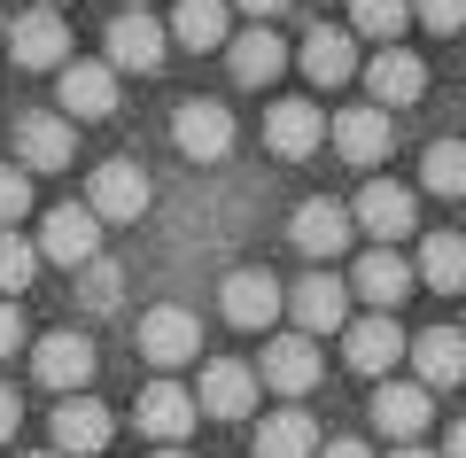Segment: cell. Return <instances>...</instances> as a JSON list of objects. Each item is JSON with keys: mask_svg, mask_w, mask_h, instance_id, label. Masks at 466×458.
Wrapping results in <instances>:
<instances>
[{"mask_svg": "<svg viewBox=\"0 0 466 458\" xmlns=\"http://www.w3.org/2000/svg\"><path fill=\"white\" fill-rule=\"evenodd\" d=\"M233 8H249V16H257V24H265V16H280L288 0H233Z\"/></svg>", "mask_w": 466, "mask_h": 458, "instance_id": "obj_39", "label": "cell"}, {"mask_svg": "<svg viewBox=\"0 0 466 458\" xmlns=\"http://www.w3.org/2000/svg\"><path fill=\"white\" fill-rule=\"evenodd\" d=\"M428 420H435V396L420 389V381H381V389H373V427H381L397 451L428 435Z\"/></svg>", "mask_w": 466, "mask_h": 458, "instance_id": "obj_13", "label": "cell"}, {"mask_svg": "<svg viewBox=\"0 0 466 458\" xmlns=\"http://www.w3.org/2000/svg\"><path fill=\"white\" fill-rule=\"evenodd\" d=\"M164 55H171V32L148 16V8H125V16L109 24V70H164Z\"/></svg>", "mask_w": 466, "mask_h": 458, "instance_id": "obj_9", "label": "cell"}, {"mask_svg": "<svg viewBox=\"0 0 466 458\" xmlns=\"http://www.w3.org/2000/svg\"><path fill=\"white\" fill-rule=\"evenodd\" d=\"M195 389H179V381H148L140 389V435L156 443V451H179L187 435H195Z\"/></svg>", "mask_w": 466, "mask_h": 458, "instance_id": "obj_5", "label": "cell"}, {"mask_svg": "<svg viewBox=\"0 0 466 458\" xmlns=\"http://www.w3.org/2000/svg\"><path fill=\"white\" fill-rule=\"evenodd\" d=\"M156 458H187V451H156Z\"/></svg>", "mask_w": 466, "mask_h": 458, "instance_id": "obj_44", "label": "cell"}, {"mask_svg": "<svg viewBox=\"0 0 466 458\" xmlns=\"http://www.w3.org/2000/svg\"><path fill=\"white\" fill-rule=\"evenodd\" d=\"M443 458H466V420L451 427V443H443Z\"/></svg>", "mask_w": 466, "mask_h": 458, "instance_id": "obj_40", "label": "cell"}, {"mask_svg": "<svg viewBox=\"0 0 466 458\" xmlns=\"http://www.w3.org/2000/svg\"><path fill=\"white\" fill-rule=\"evenodd\" d=\"M171 140H179L187 164H218V156L233 148V109H226V101H179Z\"/></svg>", "mask_w": 466, "mask_h": 458, "instance_id": "obj_8", "label": "cell"}, {"mask_svg": "<svg viewBox=\"0 0 466 458\" xmlns=\"http://www.w3.org/2000/svg\"><path fill=\"white\" fill-rule=\"evenodd\" d=\"M311 381H319V350H311V334H272V342H265V389L303 396Z\"/></svg>", "mask_w": 466, "mask_h": 458, "instance_id": "obj_24", "label": "cell"}, {"mask_svg": "<svg viewBox=\"0 0 466 458\" xmlns=\"http://www.w3.org/2000/svg\"><path fill=\"white\" fill-rule=\"evenodd\" d=\"M179 47H233V0H179L171 8V24H164Z\"/></svg>", "mask_w": 466, "mask_h": 458, "instance_id": "obj_23", "label": "cell"}, {"mask_svg": "<svg viewBox=\"0 0 466 458\" xmlns=\"http://www.w3.org/2000/svg\"><path fill=\"white\" fill-rule=\"evenodd\" d=\"M412 16L428 32H466V0H412Z\"/></svg>", "mask_w": 466, "mask_h": 458, "instance_id": "obj_35", "label": "cell"}, {"mask_svg": "<svg viewBox=\"0 0 466 458\" xmlns=\"http://www.w3.org/2000/svg\"><path fill=\"white\" fill-rule=\"evenodd\" d=\"M420 288H443V295H459L466 288V233H428L420 241Z\"/></svg>", "mask_w": 466, "mask_h": 458, "instance_id": "obj_28", "label": "cell"}, {"mask_svg": "<svg viewBox=\"0 0 466 458\" xmlns=\"http://www.w3.org/2000/svg\"><path fill=\"white\" fill-rule=\"evenodd\" d=\"M55 101H63L70 125H94V117L116 109V70H109V63H78V55H70V63L55 70Z\"/></svg>", "mask_w": 466, "mask_h": 458, "instance_id": "obj_7", "label": "cell"}, {"mask_svg": "<svg viewBox=\"0 0 466 458\" xmlns=\"http://www.w3.org/2000/svg\"><path fill=\"white\" fill-rule=\"evenodd\" d=\"M412 24V0H350V39H397Z\"/></svg>", "mask_w": 466, "mask_h": 458, "instance_id": "obj_30", "label": "cell"}, {"mask_svg": "<svg viewBox=\"0 0 466 458\" xmlns=\"http://www.w3.org/2000/svg\"><path fill=\"white\" fill-rule=\"evenodd\" d=\"M350 288L366 295L373 311H397L404 295L420 288V272H412V264L397 257V249H366V257H358V272H350Z\"/></svg>", "mask_w": 466, "mask_h": 458, "instance_id": "obj_20", "label": "cell"}, {"mask_svg": "<svg viewBox=\"0 0 466 458\" xmlns=\"http://www.w3.org/2000/svg\"><path fill=\"white\" fill-rule=\"evenodd\" d=\"M257 458H319V420L311 412H272L257 427Z\"/></svg>", "mask_w": 466, "mask_h": 458, "instance_id": "obj_29", "label": "cell"}, {"mask_svg": "<svg viewBox=\"0 0 466 458\" xmlns=\"http://www.w3.org/2000/svg\"><path fill=\"white\" fill-rule=\"evenodd\" d=\"M39 8H55V0H39Z\"/></svg>", "mask_w": 466, "mask_h": 458, "instance_id": "obj_46", "label": "cell"}, {"mask_svg": "<svg viewBox=\"0 0 466 458\" xmlns=\"http://www.w3.org/2000/svg\"><path fill=\"white\" fill-rule=\"evenodd\" d=\"M140 358L156 365V373H179V365H195L202 358V327H195V311H179V303H156L148 319H140Z\"/></svg>", "mask_w": 466, "mask_h": 458, "instance_id": "obj_3", "label": "cell"}, {"mask_svg": "<svg viewBox=\"0 0 466 458\" xmlns=\"http://www.w3.org/2000/svg\"><path fill=\"white\" fill-rule=\"evenodd\" d=\"M350 226H366L381 249H397L404 233L420 226V202H412V187H397V179H373L366 195L350 202Z\"/></svg>", "mask_w": 466, "mask_h": 458, "instance_id": "obj_6", "label": "cell"}, {"mask_svg": "<svg viewBox=\"0 0 466 458\" xmlns=\"http://www.w3.org/2000/svg\"><path fill=\"white\" fill-rule=\"evenodd\" d=\"M8 140H16L8 164H24V171H63L70 156H78V125H70L63 109H24Z\"/></svg>", "mask_w": 466, "mask_h": 458, "instance_id": "obj_2", "label": "cell"}, {"mask_svg": "<svg viewBox=\"0 0 466 458\" xmlns=\"http://www.w3.org/2000/svg\"><path fill=\"white\" fill-rule=\"evenodd\" d=\"M404 350H412V334H404V327H397V319H389V311H373V319H358V327L342 334V358L358 365V373H373V381H381L389 365L404 358Z\"/></svg>", "mask_w": 466, "mask_h": 458, "instance_id": "obj_18", "label": "cell"}, {"mask_svg": "<svg viewBox=\"0 0 466 458\" xmlns=\"http://www.w3.org/2000/svg\"><path fill=\"white\" fill-rule=\"evenodd\" d=\"M32 272H39V241H24L16 226L0 233V303H16L24 288H32Z\"/></svg>", "mask_w": 466, "mask_h": 458, "instance_id": "obj_31", "label": "cell"}, {"mask_svg": "<svg viewBox=\"0 0 466 458\" xmlns=\"http://www.w3.org/2000/svg\"><path fill=\"white\" fill-rule=\"evenodd\" d=\"M24 218H32V171L0 164V233H8V226H24Z\"/></svg>", "mask_w": 466, "mask_h": 458, "instance_id": "obj_34", "label": "cell"}, {"mask_svg": "<svg viewBox=\"0 0 466 458\" xmlns=\"http://www.w3.org/2000/svg\"><path fill=\"white\" fill-rule=\"evenodd\" d=\"M32 373H39V389H55V396H86V381H94V342H86V334H39Z\"/></svg>", "mask_w": 466, "mask_h": 458, "instance_id": "obj_11", "label": "cell"}, {"mask_svg": "<svg viewBox=\"0 0 466 458\" xmlns=\"http://www.w3.org/2000/svg\"><path fill=\"white\" fill-rule=\"evenodd\" d=\"M125 8H148V0H125Z\"/></svg>", "mask_w": 466, "mask_h": 458, "instance_id": "obj_45", "label": "cell"}, {"mask_svg": "<svg viewBox=\"0 0 466 458\" xmlns=\"http://www.w3.org/2000/svg\"><path fill=\"white\" fill-rule=\"evenodd\" d=\"M39 257H47V264H70V272H86V264L101 257V218L86 210V202L47 210V226H39Z\"/></svg>", "mask_w": 466, "mask_h": 458, "instance_id": "obj_4", "label": "cell"}, {"mask_svg": "<svg viewBox=\"0 0 466 458\" xmlns=\"http://www.w3.org/2000/svg\"><path fill=\"white\" fill-rule=\"evenodd\" d=\"M32 458H63V451H32Z\"/></svg>", "mask_w": 466, "mask_h": 458, "instance_id": "obj_43", "label": "cell"}, {"mask_svg": "<svg viewBox=\"0 0 466 458\" xmlns=\"http://www.w3.org/2000/svg\"><path fill=\"white\" fill-rule=\"evenodd\" d=\"M195 412H210V420H249L257 412V373L241 358H210L195 381Z\"/></svg>", "mask_w": 466, "mask_h": 458, "instance_id": "obj_10", "label": "cell"}, {"mask_svg": "<svg viewBox=\"0 0 466 458\" xmlns=\"http://www.w3.org/2000/svg\"><path fill=\"white\" fill-rule=\"evenodd\" d=\"M8 350H24V311L16 303H0V358H8Z\"/></svg>", "mask_w": 466, "mask_h": 458, "instance_id": "obj_36", "label": "cell"}, {"mask_svg": "<svg viewBox=\"0 0 466 458\" xmlns=\"http://www.w3.org/2000/svg\"><path fill=\"white\" fill-rule=\"evenodd\" d=\"M404 358H412V373H420V389H459L466 381V334L459 327H428V334H412V350H404Z\"/></svg>", "mask_w": 466, "mask_h": 458, "instance_id": "obj_16", "label": "cell"}, {"mask_svg": "<svg viewBox=\"0 0 466 458\" xmlns=\"http://www.w3.org/2000/svg\"><path fill=\"white\" fill-rule=\"evenodd\" d=\"M8 47H16L24 70H63L70 63V32L55 8H32V16H16V32H8Z\"/></svg>", "mask_w": 466, "mask_h": 458, "instance_id": "obj_21", "label": "cell"}, {"mask_svg": "<svg viewBox=\"0 0 466 458\" xmlns=\"http://www.w3.org/2000/svg\"><path fill=\"white\" fill-rule=\"evenodd\" d=\"M16 420H24V404H16V389H0V443L16 435Z\"/></svg>", "mask_w": 466, "mask_h": 458, "instance_id": "obj_37", "label": "cell"}, {"mask_svg": "<svg viewBox=\"0 0 466 458\" xmlns=\"http://www.w3.org/2000/svg\"><path fill=\"white\" fill-rule=\"evenodd\" d=\"M148 202H156V187H148V171H140L133 156H109V164H94V179H86V210H94L101 226H133Z\"/></svg>", "mask_w": 466, "mask_h": 458, "instance_id": "obj_1", "label": "cell"}, {"mask_svg": "<svg viewBox=\"0 0 466 458\" xmlns=\"http://www.w3.org/2000/svg\"><path fill=\"white\" fill-rule=\"evenodd\" d=\"M319 140H327V117H319L311 101H272L265 109V148L280 156V164H303Z\"/></svg>", "mask_w": 466, "mask_h": 458, "instance_id": "obj_19", "label": "cell"}, {"mask_svg": "<svg viewBox=\"0 0 466 458\" xmlns=\"http://www.w3.org/2000/svg\"><path fill=\"white\" fill-rule=\"evenodd\" d=\"M226 63H233V78H241V86H272L288 70V39L272 32V24H249V32H233Z\"/></svg>", "mask_w": 466, "mask_h": 458, "instance_id": "obj_22", "label": "cell"}, {"mask_svg": "<svg viewBox=\"0 0 466 458\" xmlns=\"http://www.w3.org/2000/svg\"><path fill=\"white\" fill-rule=\"evenodd\" d=\"M109 435H116L109 404H94V396H63V404H55V451H63V458L109 451Z\"/></svg>", "mask_w": 466, "mask_h": 458, "instance_id": "obj_15", "label": "cell"}, {"mask_svg": "<svg viewBox=\"0 0 466 458\" xmlns=\"http://www.w3.org/2000/svg\"><path fill=\"white\" fill-rule=\"evenodd\" d=\"M366 86H373V101H389V109H397V101H420L428 94V63L404 55V47H381L366 63Z\"/></svg>", "mask_w": 466, "mask_h": 458, "instance_id": "obj_27", "label": "cell"}, {"mask_svg": "<svg viewBox=\"0 0 466 458\" xmlns=\"http://www.w3.org/2000/svg\"><path fill=\"white\" fill-rule=\"evenodd\" d=\"M0 47H8V16H0Z\"/></svg>", "mask_w": 466, "mask_h": 458, "instance_id": "obj_42", "label": "cell"}, {"mask_svg": "<svg viewBox=\"0 0 466 458\" xmlns=\"http://www.w3.org/2000/svg\"><path fill=\"white\" fill-rule=\"evenodd\" d=\"M78 303H86V311H94V319H109L116 303H125V272H116L109 257H94V264H86V272H78Z\"/></svg>", "mask_w": 466, "mask_h": 458, "instance_id": "obj_32", "label": "cell"}, {"mask_svg": "<svg viewBox=\"0 0 466 458\" xmlns=\"http://www.w3.org/2000/svg\"><path fill=\"white\" fill-rule=\"evenodd\" d=\"M334 148H342V164H381L389 156V109L358 101V109L334 117Z\"/></svg>", "mask_w": 466, "mask_h": 458, "instance_id": "obj_25", "label": "cell"}, {"mask_svg": "<svg viewBox=\"0 0 466 458\" xmlns=\"http://www.w3.org/2000/svg\"><path fill=\"white\" fill-rule=\"evenodd\" d=\"M420 179H428L435 195H466V140H435L428 164H420Z\"/></svg>", "mask_w": 466, "mask_h": 458, "instance_id": "obj_33", "label": "cell"}, {"mask_svg": "<svg viewBox=\"0 0 466 458\" xmlns=\"http://www.w3.org/2000/svg\"><path fill=\"white\" fill-rule=\"evenodd\" d=\"M288 233H296V249H303L311 264H334V257L350 249V233H358V226H350V202L311 195V202L296 210V226H288Z\"/></svg>", "mask_w": 466, "mask_h": 458, "instance_id": "obj_14", "label": "cell"}, {"mask_svg": "<svg viewBox=\"0 0 466 458\" xmlns=\"http://www.w3.org/2000/svg\"><path fill=\"white\" fill-rule=\"evenodd\" d=\"M303 78H311V86H342V78H358V39H350L342 24H319V32L303 39Z\"/></svg>", "mask_w": 466, "mask_h": 458, "instance_id": "obj_26", "label": "cell"}, {"mask_svg": "<svg viewBox=\"0 0 466 458\" xmlns=\"http://www.w3.org/2000/svg\"><path fill=\"white\" fill-rule=\"evenodd\" d=\"M397 458H435V451H420V443H404V451H397Z\"/></svg>", "mask_w": 466, "mask_h": 458, "instance_id": "obj_41", "label": "cell"}, {"mask_svg": "<svg viewBox=\"0 0 466 458\" xmlns=\"http://www.w3.org/2000/svg\"><path fill=\"white\" fill-rule=\"evenodd\" d=\"M319 458H373V451H366V443H350V435H342V443H319Z\"/></svg>", "mask_w": 466, "mask_h": 458, "instance_id": "obj_38", "label": "cell"}, {"mask_svg": "<svg viewBox=\"0 0 466 458\" xmlns=\"http://www.w3.org/2000/svg\"><path fill=\"white\" fill-rule=\"evenodd\" d=\"M218 303H226V319L233 327H272V319H280V303H288V288L272 272H226V288H218Z\"/></svg>", "mask_w": 466, "mask_h": 458, "instance_id": "obj_17", "label": "cell"}, {"mask_svg": "<svg viewBox=\"0 0 466 458\" xmlns=\"http://www.w3.org/2000/svg\"><path fill=\"white\" fill-rule=\"evenodd\" d=\"M288 311H296V334H334V327H350V280L303 272L296 288H288Z\"/></svg>", "mask_w": 466, "mask_h": 458, "instance_id": "obj_12", "label": "cell"}]
</instances>
